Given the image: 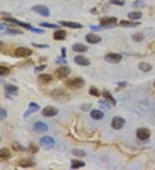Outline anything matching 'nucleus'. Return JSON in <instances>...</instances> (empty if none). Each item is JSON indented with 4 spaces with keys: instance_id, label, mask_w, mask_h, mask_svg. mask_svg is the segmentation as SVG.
Wrapping results in <instances>:
<instances>
[{
    "instance_id": "20e7f679",
    "label": "nucleus",
    "mask_w": 155,
    "mask_h": 170,
    "mask_svg": "<svg viewBox=\"0 0 155 170\" xmlns=\"http://www.w3.org/2000/svg\"><path fill=\"white\" fill-rule=\"evenodd\" d=\"M31 10L33 11H35L36 13L42 16V17H48L50 16V11L49 9L45 6V5H36L35 6H33L31 8Z\"/></svg>"
},
{
    "instance_id": "b1692460",
    "label": "nucleus",
    "mask_w": 155,
    "mask_h": 170,
    "mask_svg": "<svg viewBox=\"0 0 155 170\" xmlns=\"http://www.w3.org/2000/svg\"><path fill=\"white\" fill-rule=\"evenodd\" d=\"M72 48L76 53H85L88 50V47L86 46H85L84 44H80V43L74 44Z\"/></svg>"
},
{
    "instance_id": "7c9ffc66",
    "label": "nucleus",
    "mask_w": 155,
    "mask_h": 170,
    "mask_svg": "<svg viewBox=\"0 0 155 170\" xmlns=\"http://www.w3.org/2000/svg\"><path fill=\"white\" fill-rule=\"evenodd\" d=\"M132 39L135 42H141L144 40V35L142 33H135L132 35Z\"/></svg>"
},
{
    "instance_id": "423d86ee",
    "label": "nucleus",
    "mask_w": 155,
    "mask_h": 170,
    "mask_svg": "<svg viewBox=\"0 0 155 170\" xmlns=\"http://www.w3.org/2000/svg\"><path fill=\"white\" fill-rule=\"evenodd\" d=\"M33 53L32 50L27 47H18L15 50V56L18 58H27L30 57Z\"/></svg>"
},
{
    "instance_id": "f704fd0d",
    "label": "nucleus",
    "mask_w": 155,
    "mask_h": 170,
    "mask_svg": "<svg viewBox=\"0 0 155 170\" xmlns=\"http://www.w3.org/2000/svg\"><path fill=\"white\" fill-rule=\"evenodd\" d=\"M89 93H90L91 95L97 96V97H98V96L101 95V93L99 92V90H98L97 88H95V87H91V88L90 89V90H89Z\"/></svg>"
},
{
    "instance_id": "de8ad7c7",
    "label": "nucleus",
    "mask_w": 155,
    "mask_h": 170,
    "mask_svg": "<svg viewBox=\"0 0 155 170\" xmlns=\"http://www.w3.org/2000/svg\"><path fill=\"white\" fill-rule=\"evenodd\" d=\"M61 52H62V57L66 58V48L63 47V48L61 49Z\"/></svg>"
},
{
    "instance_id": "c9c22d12",
    "label": "nucleus",
    "mask_w": 155,
    "mask_h": 170,
    "mask_svg": "<svg viewBox=\"0 0 155 170\" xmlns=\"http://www.w3.org/2000/svg\"><path fill=\"white\" fill-rule=\"evenodd\" d=\"M6 34L11 35H23V32L19 31V30H16V29H8L6 30Z\"/></svg>"
},
{
    "instance_id": "2f4dec72",
    "label": "nucleus",
    "mask_w": 155,
    "mask_h": 170,
    "mask_svg": "<svg viewBox=\"0 0 155 170\" xmlns=\"http://www.w3.org/2000/svg\"><path fill=\"white\" fill-rule=\"evenodd\" d=\"M10 69L6 66H1L0 65V76L1 77H6L10 74Z\"/></svg>"
},
{
    "instance_id": "ddd939ff",
    "label": "nucleus",
    "mask_w": 155,
    "mask_h": 170,
    "mask_svg": "<svg viewBox=\"0 0 155 170\" xmlns=\"http://www.w3.org/2000/svg\"><path fill=\"white\" fill-rule=\"evenodd\" d=\"M74 62L81 66H88L91 65V61L84 55H77L74 57Z\"/></svg>"
},
{
    "instance_id": "603ef678",
    "label": "nucleus",
    "mask_w": 155,
    "mask_h": 170,
    "mask_svg": "<svg viewBox=\"0 0 155 170\" xmlns=\"http://www.w3.org/2000/svg\"><path fill=\"white\" fill-rule=\"evenodd\" d=\"M0 140H1V138H0Z\"/></svg>"
},
{
    "instance_id": "c756f323",
    "label": "nucleus",
    "mask_w": 155,
    "mask_h": 170,
    "mask_svg": "<svg viewBox=\"0 0 155 170\" xmlns=\"http://www.w3.org/2000/svg\"><path fill=\"white\" fill-rule=\"evenodd\" d=\"M72 155L78 156V157H85L86 155V152L83 149H73L72 150Z\"/></svg>"
},
{
    "instance_id": "a211bd4d",
    "label": "nucleus",
    "mask_w": 155,
    "mask_h": 170,
    "mask_svg": "<svg viewBox=\"0 0 155 170\" xmlns=\"http://www.w3.org/2000/svg\"><path fill=\"white\" fill-rule=\"evenodd\" d=\"M36 165V163L30 160V159H21L19 161H18V166L21 167H23V168H26V167H32Z\"/></svg>"
},
{
    "instance_id": "a878e982",
    "label": "nucleus",
    "mask_w": 155,
    "mask_h": 170,
    "mask_svg": "<svg viewBox=\"0 0 155 170\" xmlns=\"http://www.w3.org/2000/svg\"><path fill=\"white\" fill-rule=\"evenodd\" d=\"M120 24L123 27H136L138 25H140V22H131V21H126L122 20L120 22Z\"/></svg>"
},
{
    "instance_id": "3c124183",
    "label": "nucleus",
    "mask_w": 155,
    "mask_h": 170,
    "mask_svg": "<svg viewBox=\"0 0 155 170\" xmlns=\"http://www.w3.org/2000/svg\"><path fill=\"white\" fill-rule=\"evenodd\" d=\"M153 86L155 87V81H154V83H153Z\"/></svg>"
},
{
    "instance_id": "09e8293b",
    "label": "nucleus",
    "mask_w": 155,
    "mask_h": 170,
    "mask_svg": "<svg viewBox=\"0 0 155 170\" xmlns=\"http://www.w3.org/2000/svg\"><path fill=\"white\" fill-rule=\"evenodd\" d=\"M5 29V27L3 25V24H1V23H0V30H4Z\"/></svg>"
},
{
    "instance_id": "6ab92c4d",
    "label": "nucleus",
    "mask_w": 155,
    "mask_h": 170,
    "mask_svg": "<svg viewBox=\"0 0 155 170\" xmlns=\"http://www.w3.org/2000/svg\"><path fill=\"white\" fill-rule=\"evenodd\" d=\"M103 96L104 97V99L106 100V101L109 104H111L112 106H115L116 105V101L115 99L112 96V95L110 94V92L107 91V90H104L103 92Z\"/></svg>"
},
{
    "instance_id": "6e6552de",
    "label": "nucleus",
    "mask_w": 155,
    "mask_h": 170,
    "mask_svg": "<svg viewBox=\"0 0 155 170\" xmlns=\"http://www.w3.org/2000/svg\"><path fill=\"white\" fill-rule=\"evenodd\" d=\"M136 136L137 137L141 140V141H146L147 140L150 136H151V132L147 128H139L136 131Z\"/></svg>"
},
{
    "instance_id": "4c0bfd02",
    "label": "nucleus",
    "mask_w": 155,
    "mask_h": 170,
    "mask_svg": "<svg viewBox=\"0 0 155 170\" xmlns=\"http://www.w3.org/2000/svg\"><path fill=\"white\" fill-rule=\"evenodd\" d=\"M134 8H142L144 7V2H142L141 0H137V1H135L133 5H132Z\"/></svg>"
},
{
    "instance_id": "49530a36",
    "label": "nucleus",
    "mask_w": 155,
    "mask_h": 170,
    "mask_svg": "<svg viewBox=\"0 0 155 170\" xmlns=\"http://www.w3.org/2000/svg\"><path fill=\"white\" fill-rule=\"evenodd\" d=\"M117 84H118V86H120V87H125V86L127 84V82H121V83H118Z\"/></svg>"
},
{
    "instance_id": "1a4fd4ad",
    "label": "nucleus",
    "mask_w": 155,
    "mask_h": 170,
    "mask_svg": "<svg viewBox=\"0 0 155 170\" xmlns=\"http://www.w3.org/2000/svg\"><path fill=\"white\" fill-rule=\"evenodd\" d=\"M104 59L109 63L117 64L122 59V56L119 53H108L104 56Z\"/></svg>"
},
{
    "instance_id": "473e14b6",
    "label": "nucleus",
    "mask_w": 155,
    "mask_h": 170,
    "mask_svg": "<svg viewBox=\"0 0 155 170\" xmlns=\"http://www.w3.org/2000/svg\"><path fill=\"white\" fill-rule=\"evenodd\" d=\"M40 26L41 27H43V28H48V29H59L60 28L59 25L49 23H40Z\"/></svg>"
},
{
    "instance_id": "8fccbe9b",
    "label": "nucleus",
    "mask_w": 155,
    "mask_h": 170,
    "mask_svg": "<svg viewBox=\"0 0 155 170\" xmlns=\"http://www.w3.org/2000/svg\"><path fill=\"white\" fill-rule=\"evenodd\" d=\"M3 46H4L3 42L0 41V52H1V51H2V49H3Z\"/></svg>"
},
{
    "instance_id": "ea45409f",
    "label": "nucleus",
    "mask_w": 155,
    "mask_h": 170,
    "mask_svg": "<svg viewBox=\"0 0 155 170\" xmlns=\"http://www.w3.org/2000/svg\"><path fill=\"white\" fill-rule=\"evenodd\" d=\"M56 63L59 65H66L67 64V61L66 60V58L64 57H58L56 59Z\"/></svg>"
},
{
    "instance_id": "aec40b11",
    "label": "nucleus",
    "mask_w": 155,
    "mask_h": 170,
    "mask_svg": "<svg viewBox=\"0 0 155 170\" xmlns=\"http://www.w3.org/2000/svg\"><path fill=\"white\" fill-rule=\"evenodd\" d=\"M66 37V31L63 29L57 30L54 33V39L56 41H64Z\"/></svg>"
},
{
    "instance_id": "c85d7f7f",
    "label": "nucleus",
    "mask_w": 155,
    "mask_h": 170,
    "mask_svg": "<svg viewBox=\"0 0 155 170\" xmlns=\"http://www.w3.org/2000/svg\"><path fill=\"white\" fill-rule=\"evenodd\" d=\"M38 79L42 83H49L53 80V77L48 74H41L38 77Z\"/></svg>"
},
{
    "instance_id": "4be33fe9",
    "label": "nucleus",
    "mask_w": 155,
    "mask_h": 170,
    "mask_svg": "<svg viewBox=\"0 0 155 170\" xmlns=\"http://www.w3.org/2000/svg\"><path fill=\"white\" fill-rule=\"evenodd\" d=\"M5 90L7 93V95H17V91H18V88L16 85H12V84H6L5 86Z\"/></svg>"
},
{
    "instance_id": "f257e3e1",
    "label": "nucleus",
    "mask_w": 155,
    "mask_h": 170,
    "mask_svg": "<svg viewBox=\"0 0 155 170\" xmlns=\"http://www.w3.org/2000/svg\"><path fill=\"white\" fill-rule=\"evenodd\" d=\"M66 86L70 89H81L84 87L85 85V80L81 77H74L72 79H69L66 81Z\"/></svg>"
},
{
    "instance_id": "79ce46f5",
    "label": "nucleus",
    "mask_w": 155,
    "mask_h": 170,
    "mask_svg": "<svg viewBox=\"0 0 155 170\" xmlns=\"http://www.w3.org/2000/svg\"><path fill=\"white\" fill-rule=\"evenodd\" d=\"M47 68V65H40V66H36V69H35V71L36 72H40V71H42L43 70H45Z\"/></svg>"
},
{
    "instance_id": "cd10ccee",
    "label": "nucleus",
    "mask_w": 155,
    "mask_h": 170,
    "mask_svg": "<svg viewBox=\"0 0 155 170\" xmlns=\"http://www.w3.org/2000/svg\"><path fill=\"white\" fill-rule=\"evenodd\" d=\"M11 150L7 148H2L0 149V158L7 159L11 156Z\"/></svg>"
},
{
    "instance_id": "412c9836",
    "label": "nucleus",
    "mask_w": 155,
    "mask_h": 170,
    "mask_svg": "<svg viewBox=\"0 0 155 170\" xmlns=\"http://www.w3.org/2000/svg\"><path fill=\"white\" fill-rule=\"evenodd\" d=\"M138 68H139V70L141 71L142 72L147 73V72H149V71L152 69V66L149 63H146V62H140V63H139V65H138Z\"/></svg>"
},
{
    "instance_id": "bb28decb",
    "label": "nucleus",
    "mask_w": 155,
    "mask_h": 170,
    "mask_svg": "<svg viewBox=\"0 0 155 170\" xmlns=\"http://www.w3.org/2000/svg\"><path fill=\"white\" fill-rule=\"evenodd\" d=\"M85 163L84 161H81L79 160H72V165H71V168L72 169H78L79 167H85Z\"/></svg>"
},
{
    "instance_id": "f03ea898",
    "label": "nucleus",
    "mask_w": 155,
    "mask_h": 170,
    "mask_svg": "<svg viewBox=\"0 0 155 170\" xmlns=\"http://www.w3.org/2000/svg\"><path fill=\"white\" fill-rule=\"evenodd\" d=\"M40 145L44 149L48 150V149H51L54 148V146L55 145V141L53 137H51L49 136H45V137L41 138Z\"/></svg>"
},
{
    "instance_id": "e433bc0d",
    "label": "nucleus",
    "mask_w": 155,
    "mask_h": 170,
    "mask_svg": "<svg viewBox=\"0 0 155 170\" xmlns=\"http://www.w3.org/2000/svg\"><path fill=\"white\" fill-rule=\"evenodd\" d=\"M110 4L118 6H123L125 5V0H110Z\"/></svg>"
},
{
    "instance_id": "4468645a",
    "label": "nucleus",
    "mask_w": 155,
    "mask_h": 170,
    "mask_svg": "<svg viewBox=\"0 0 155 170\" xmlns=\"http://www.w3.org/2000/svg\"><path fill=\"white\" fill-rule=\"evenodd\" d=\"M40 110V106L35 102H30V105H29V107H28V110L24 113V115L23 117L24 118H27L29 117L30 114L34 113H36Z\"/></svg>"
},
{
    "instance_id": "dca6fc26",
    "label": "nucleus",
    "mask_w": 155,
    "mask_h": 170,
    "mask_svg": "<svg viewBox=\"0 0 155 170\" xmlns=\"http://www.w3.org/2000/svg\"><path fill=\"white\" fill-rule=\"evenodd\" d=\"M116 22H117V18H115V17H103L100 20V26L107 27L109 25L116 23Z\"/></svg>"
},
{
    "instance_id": "37998d69",
    "label": "nucleus",
    "mask_w": 155,
    "mask_h": 170,
    "mask_svg": "<svg viewBox=\"0 0 155 170\" xmlns=\"http://www.w3.org/2000/svg\"><path fill=\"white\" fill-rule=\"evenodd\" d=\"M30 149L31 150L32 153H36V152L38 151V147L36 146V144H34V143H30Z\"/></svg>"
},
{
    "instance_id": "f3484780",
    "label": "nucleus",
    "mask_w": 155,
    "mask_h": 170,
    "mask_svg": "<svg viewBox=\"0 0 155 170\" xmlns=\"http://www.w3.org/2000/svg\"><path fill=\"white\" fill-rule=\"evenodd\" d=\"M60 24L64 26V27H67L70 29H82L83 25L79 23H73V22H65V21H60Z\"/></svg>"
},
{
    "instance_id": "2eb2a0df",
    "label": "nucleus",
    "mask_w": 155,
    "mask_h": 170,
    "mask_svg": "<svg viewBox=\"0 0 155 170\" xmlns=\"http://www.w3.org/2000/svg\"><path fill=\"white\" fill-rule=\"evenodd\" d=\"M85 39H86V41L90 44H97V43L101 42V41H102V38L99 35H95V34L86 35Z\"/></svg>"
},
{
    "instance_id": "9b49d317",
    "label": "nucleus",
    "mask_w": 155,
    "mask_h": 170,
    "mask_svg": "<svg viewBox=\"0 0 155 170\" xmlns=\"http://www.w3.org/2000/svg\"><path fill=\"white\" fill-rule=\"evenodd\" d=\"M58 112H59L58 109H56L55 107H54L52 106H48L42 109V114L44 117H54L58 114Z\"/></svg>"
},
{
    "instance_id": "58836bf2",
    "label": "nucleus",
    "mask_w": 155,
    "mask_h": 170,
    "mask_svg": "<svg viewBox=\"0 0 155 170\" xmlns=\"http://www.w3.org/2000/svg\"><path fill=\"white\" fill-rule=\"evenodd\" d=\"M7 117V111L5 109L0 108V120H4Z\"/></svg>"
},
{
    "instance_id": "7ed1b4c3",
    "label": "nucleus",
    "mask_w": 155,
    "mask_h": 170,
    "mask_svg": "<svg viewBox=\"0 0 155 170\" xmlns=\"http://www.w3.org/2000/svg\"><path fill=\"white\" fill-rule=\"evenodd\" d=\"M70 73H71V68L69 66H66V65L60 66L55 71V76L59 79H63V78L67 77Z\"/></svg>"
},
{
    "instance_id": "9d476101",
    "label": "nucleus",
    "mask_w": 155,
    "mask_h": 170,
    "mask_svg": "<svg viewBox=\"0 0 155 170\" xmlns=\"http://www.w3.org/2000/svg\"><path fill=\"white\" fill-rule=\"evenodd\" d=\"M33 129L35 131H36L38 133H43V132H47L48 131V125L44 122L37 121L34 124Z\"/></svg>"
},
{
    "instance_id": "a18cd8bd",
    "label": "nucleus",
    "mask_w": 155,
    "mask_h": 170,
    "mask_svg": "<svg viewBox=\"0 0 155 170\" xmlns=\"http://www.w3.org/2000/svg\"><path fill=\"white\" fill-rule=\"evenodd\" d=\"M90 29H92V30H95V31H97V30H100L101 29H102V27H97V26H90Z\"/></svg>"
},
{
    "instance_id": "c03bdc74",
    "label": "nucleus",
    "mask_w": 155,
    "mask_h": 170,
    "mask_svg": "<svg viewBox=\"0 0 155 170\" xmlns=\"http://www.w3.org/2000/svg\"><path fill=\"white\" fill-rule=\"evenodd\" d=\"M31 31L34 32V33H36V34H42V33H44V30H43V29H36V28H33V29H31Z\"/></svg>"
},
{
    "instance_id": "5701e85b",
    "label": "nucleus",
    "mask_w": 155,
    "mask_h": 170,
    "mask_svg": "<svg viewBox=\"0 0 155 170\" xmlns=\"http://www.w3.org/2000/svg\"><path fill=\"white\" fill-rule=\"evenodd\" d=\"M91 117L95 119V120H100L102 119H103L104 117V113L100 111V110H97V109H94L91 112Z\"/></svg>"
},
{
    "instance_id": "393cba45",
    "label": "nucleus",
    "mask_w": 155,
    "mask_h": 170,
    "mask_svg": "<svg viewBox=\"0 0 155 170\" xmlns=\"http://www.w3.org/2000/svg\"><path fill=\"white\" fill-rule=\"evenodd\" d=\"M127 17L132 21L139 20L142 17V12H140V11H132V12L127 14Z\"/></svg>"
},
{
    "instance_id": "a19ab883",
    "label": "nucleus",
    "mask_w": 155,
    "mask_h": 170,
    "mask_svg": "<svg viewBox=\"0 0 155 170\" xmlns=\"http://www.w3.org/2000/svg\"><path fill=\"white\" fill-rule=\"evenodd\" d=\"M31 45L34 46V47H38V48H48L49 47L48 45H46V44H37V43H35V42H32Z\"/></svg>"
},
{
    "instance_id": "f8f14e48",
    "label": "nucleus",
    "mask_w": 155,
    "mask_h": 170,
    "mask_svg": "<svg viewBox=\"0 0 155 170\" xmlns=\"http://www.w3.org/2000/svg\"><path fill=\"white\" fill-rule=\"evenodd\" d=\"M4 19H5V21H7V22L12 23H14V24H17V25H18V26H20V27H23V28L27 29H30V30H31V29H33V27H32L31 24L26 23H23V22H21V21H18V20H17L16 18H13V17H5V18H4Z\"/></svg>"
},
{
    "instance_id": "39448f33",
    "label": "nucleus",
    "mask_w": 155,
    "mask_h": 170,
    "mask_svg": "<svg viewBox=\"0 0 155 170\" xmlns=\"http://www.w3.org/2000/svg\"><path fill=\"white\" fill-rule=\"evenodd\" d=\"M51 96L57 101H66L69 99L68 95L62 89H54L51 92Z\"/></svg>"
},
{
    "instance_id": "0eeeda50",
    "label": "nucleus",
    "mask_w": 155,
    "mask_h": 170,
    "mask_svg": "<svg viewBox=\"0 0 155 170\" xmlns=\"http://www.w3.org/2000/svg\"><path fill=\"white\" fill-rule=\"evenodd\" d=\"M125 123H126V121L123 118L116 116V117L113 118V119L111 121V126L115 130H121L125 125Z\"/></svg>"
},
{
    "instance_id": "72a5a7b5",
    "label": "nucleus",
    "mask_w": 155,
    "mask_h": 170,
    "mask_svg": "<svg viewBox=\"0 0 155 170\" xmlns=\"http://www.w3.org/2000/svg\"><path fill=\"white\" fill-rule=\"evenodd\" d=\"M12 148H13V149L14 150H17V151H24L26 149L23 147V146H22L20 143H18L17 142H14L13 143H12Z\"/></svg>"
}]
</instances>
